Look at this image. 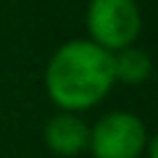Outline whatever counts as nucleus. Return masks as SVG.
I'll return each mask as SVG.
<instances>
[{"label": "nucleus", "instance_id": "1", "mask_svg": "<svg viewBox=\"0 0 158 158\" xmlns=\"http://www.w3.org/2000/svg\"><path fill=\"white\" fill-rule=\"evenodd\" d=\"M42 82L58 111L85 113L95 108L116 85L113 53L103 50L87 37L69 40L48 58Z\"/></svg>", "mask_w": 158, "mask_h": 158}, {"label": "nucleus", "instance_id": "2", "mask_svg": "<svg viewBox=\"0 0 158 158\" xmlns=\"http://www.w3.org/2000/svg\"><path fill=\"white\" fill-rule=\"evenodd\" d=\"M85 29L87 40L108 53H116L137 45V37L142 34V11L137 0H90L85 11Z\"/></svg>", "mask_w": 158, "mask_h": 158}, {"label": "nucleus", "instance_id": "3", "mask_svg": "<svg viewBox=\"0 0 158 158\" xmlns=\"http://www.w3.org/2000/svg\"><path fill=\"white\" fill-rule=\"evenodd\" d=\"M145 121L132 111H111L90 127L87 150L92 158H142L150 142Z\"/></svg>", "mask_w": 158, "mask_h": 158}, {"label": "nucleus", "instance_id": "4", "mask_svg": "<svg viewBox=\"0 0 158 158\" xmlns=\"http://www.w3.org/2000/svg\"><path fill=\"white\" fill-rule=\"evenodd\" d=\"M42 140H45V148L50 153H56V156H61V158H74V156H79V153L87 150L90 124H87L79 113L58 111L56 116H50L45 121Z\"/></svg>", "mask_w": 158, "mask_h": 158}, {"label": "nucleus", "instance_id": "5", "mask_svg": "<svg viewBox=\"0 0 158 158\" xmlns=\"http://www.w3.org/2000/svg\"><path fill=\"white\" fill-rule=\"evenodd\" d=\"M113 77L121 85H145L148 79L153 77V58L145 48L140 45H129L113 53Z\"/></svg>", "mask_w": 158, "mask_h": 158}]
</instances>
